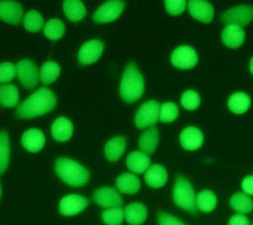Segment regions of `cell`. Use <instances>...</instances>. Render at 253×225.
Returning <instances> with one entry per match:
<instances>
[{
    "mask_svg": "<svg viewBox=\"0 0 253 225\" xmlns=\"http://www.w3.org/2000/svg\"><path fill=\"white\" fill-rule=\"evenodd\" d=\"M147 208L142 203H131L126 207L125 217L131 225H141L147 218Z\"/></svg>",
    "mask_w": 253,
    "mask_h": 225,
    "instance_id": "21",
    "label": "cell"
},
{
    "mask_svg": "<svg viewBox=\"0 0 253 225\" xmlns=\"http://www.w3.org/2000/svg\"><path fill=\"white\" fill-rule=\"evenodd\" d=\"M160 106L156 100H149L143 104L135 117V124L139 129L154 125L158 120Z\"/></svg>",
    "mask_w": 253,
    "mask_h": 225,
    "instance_id": "5",
    "label": "cell"
},
{
    "mask_svg": "<svg viewBox=\"0 0 253 225\" xmlns=\"http://www.w3.org/2000/svg\"><path fill=\"white\" fill-rule=\"evenodd\" d=\"M104 45L100 40H91L83 44L79 50L78 60L81 64L96 62L103 52Z\"/></svg>",
    "mask_w": 253,
    "mask_h": 225,
    "instance_id": "11",
    "label": "cell"
},
{
    "mask_svg": "<svg viewBox=\"0 0 253 225\" xmlns=\"http://www.w3.org/2000/svg\"><path fill=\"white\" fill-rule=\"evenodd\" d=\"M19 94L15 86L5 85L0 87V105L6 108H14L18 104Z\"/></svg>",
    "mask_w": 253,
    "mask_h": 225,
    "instance_id": "26",
    "label": "cell"
},
{
    "mask_svg": "<svg viewBox=\"0 0 253 225\" xmlns=\"http://www.w3.org/2000/svg\"><path fill=\"white\" fill-rule=\"evenodd\" d=\"M145 85L143 76L135 63L126 66L121 81V96L128 104L139 99L144 92Z\"/></svg>",
    "mask_w": 253,
    "mask_h": 225,
    "instance_id": "3",
    "label": "cell"
},
{
    "mask_svg": "<svg viewBox=\"0 0 253 225\" xmlns=\"http://www.w3.org/2000/svg\"><path fill=\"white\" fill-rule=\"evenodd\" d=\"M61 68L59 64H57L54 61H47L46 63L43 64L41 68V74L40 79L42 84L48 86L53 84L54 81L59 77Z\"/></svg>",
    "mask_w": 253,
    "mask_h": 225,
    "instance_id": "29",
    "label": "cell"
},
{
    "mask_svg": "<svg viewBox=\"0 0 253 225\" xmlns=\"http://www.w3.org/2000/svg\"><path fill=\"white\" fill-rule=\"evenodd\" d=\"M125 9V2L113 0L103 3L97 8L93 15V20L97 24H107L117 19Z\"/></svg>",
    "mask_w": 253,
    "mask_h": 225,
    "instance_id": "6",
    "label": "cell"
},
{
    "mask_svg": "<svg viewBox=\"0 0 253 225\" xmlns=\"http://www.w3.org/2000/svg\"><path fill=\"white\" fill-rule=\"evenodd\" d=\"M228 107L235 114H244L250 107V98L244 92L233 93L228 100Z\"/></svg>",
    "mask_w": 253,
    "mask_h": 225,
    "instance_id": "27",
    "label": "cell"
},
{
    "mask_svg": "<svg viewBox=\"0 0 253 225\" xmlns=\"http://www.w3.org/2000/svg\"><path fill=\"white\" fill-rule=\"evenodd\" d=\"M242 190L248 195H253V176L246 177L242 180Z\"/></svg>",
    "mask_w": 253,
    "mask_h": 225,
    "instance_id": "40",
    "label": "cell"
},
{
    "mask_svg": "<svg viewBox=\"0 0 253 225\" xmlns=\"http://www.w3.org/2000/svg\"><path fill=\"white\" fill-rule=\"evenodd\" d=\"M150 158L146 153L140 151H134L126 157V167L136 174H142L150 165Z\"/></svg>",
    "mask_w": 253,
    "mask_h": 225,
    "instance_id": "23",
    "label": "cell"
},
{
    "mask_svg": "<svg viewBox=\"0 0 253 225\" xmlns=\"http://www.w3.org/2000/svg\"><path fill=\"white\" fill-rule=\"evenodd\" d=\"M245 39L244 31L241 27L236 25H230L222 33L223 43L229 48H238L240 47Z\"/></svg>",
    "mask_w": 253,
    "mask_h": 225,
    "instance_id": "17",
    "label": "cell"
},
{
    "mask_svg": "<svg viewBox=\"0 0 253 225\" xmlns=\"http://www.w3.org/2000/svg\"><path fill=\"white\" fill-rule=\"evenodd\" d=\"M178 117V109L175 104L170 103H164L160 110V120L164 123H170L176 120Z\"/></svg>",
    "mask_w": 253,
    "mask_h": 225,
    "instance_id": "36",
    "label": "cell"
},
{
    "mask_svg": "<svg viewBox=\"0 0 253 225\" xmlns=\"http://www.w3.org/2000/svg\"><path fill=\"white\" fill-rule=\"evenodd\" d=\"M16 72V67L9 62L0 64V84L9 83L13 80Z\"/></svg>",
    "mask_w": 253,
    "mask_h": 225,
    "instance_id": "37",
    "label": "cell"
},
{
    "mask_svg": "<svg viewBox=\"0 0 253 225\" xmlns=\"http://www.w3.org/2000/svg\"><path fill=\"white\" fill-rule=\"evenodd\" d=\"M51 132L54 139L60 142H64L71 138L73 134V125L69 119L61 117L53 123Z\"/></svg>",
    "mask_w": 253,
    "mask_h": 225,
    "instance_id": "18",
    "label": "cell"
},
{
    "mask_svg": "<svg viewBox=\"0 0 253 225\" xmlns=\"http://www.w3.org/2000/svg\"><path fill=\"white\" fill-rule=\"evenodd\" d=\"M180 103H181L182 107L186 110H189V111L196 110L197 108H199L200 103H201L200 95L198 92H196L194 90H186L181 95Z\"/></svg>",
    "mask_w": 253,
    "mask_h": 225,
    "instance_id": "34",
    "label": "cell"
},
{
    "mask_svg": "<svg viewBox=\"0 0 253 225\" xmlns=\"http://www.w3.org/2000/svg\"><path fill=\"white\" fill-rule=\"evenodd\" d=\"M0 196H1V187H0Z\"/></svg>",
    "mask_w": 253,
    "mask_h": 225,
    "instance_id": "43",
    "label": "cell"
},
{
    "mask_svg": "<svg viewBox=\"0 0 253 225\" xmlns=\"http://www.w3.org/2000/svg\"><path fill=\"white\" fill-rule=\"evenodd\" d=\"M24 14L23 6L16 1H0V19L3 22L17 26L22 23Z\"/></svg>",
    "mask_w": 253,
    "mask_h": 225,
    "instance_id": "12",
    "label": "cell"
},
{
    "mask_svg": "<svg viewBox=\"0 0 253 225\" xmlns=\"http://www.w3.org/2000/svg\"><path fill=\"white\" fill-rule=\"evenodd\" d=\"M250 71H251V73L253 74V58H252L251 61H250Z\"/></svg>",
    "mask_w": 253,
    "mask_h": 225,
    "instance_id": "42",
    "label": "cell"
},
{
    "mask_svg": "<svg viewBox=\"0 0 253 225\" xmlns=\"http://www.w3.org/2000/svg\"><path fill=\"white\" fill-rule=\"evenodd\" d=\"M126 140L125 137H115L104 146V154L110 161H117L126 150Z\"/></svg>",
    "mask_w": 253,
    "mask_h": 225,
    "instance_id": "22",
    "label": "cell"
},
{
    "mask_svg": "<svg viewBox=\"0 0 253 225\" xmlns=\"http://www.w3.org/2000/svg\"><path fill=\"white\" fill-rule=\"evenodd\" d=\"M93 201L103 208H120L123 204L122 196L111 187L97 189L93 193Z\"/></svg>",
    "mask_w": 253,
    "mask_h": 225,
    "instance_id": "10",
    "label": "cell"
},
{
    "mask_svg": "<svg viewBox=\"0 0 253 225\" xmlns=\"http://www.w3.org/2000/svg\"><path fill=\"white\" fill-rule=\"evenodd\" d=\"M88 201L79 195H67L59 204V212L63 216H74L86 208Z\"/></svg>",
    "mask_w": 253,
    "mask_h": 225,
    "instance_id": "9",
    "label": "cell"
},
{
    "mask_svg": "<svg viewBox=\"0 0 253 225\" xmlns=\"http://www.w3.org/2000/svg\"><path fill=\"white\" fill-rule=\"evenodd\" d=\"M230 205L234 210L241 213H249L253 210V201L243 193H237L232 196Z\"/></svg>",
    "mask_w": 253,
    "mask_h": 225,
    "instance_id": "30",
    "label": "cell"
},
{
    "mask_svg": "<svg viewBox=\"0 0 253 225\" xmlns=\"http://www.w3.org/2000/svg\"><path fill=\"white\" fill-rule=\"evenodd\" d=\"M102 220L107 225H120L124 220V211L122 208H112L103 211Z\"/></svg>",
    "mask_w": 253,
    "mask_h": 225,
    "instance_id": "35",
    "label": "cell"
},
{
    "mask_svg": "<svg viewBox=\"0 0 253 225\" xmlns=\"http://www.w3.org/2000/svg\"><path fill=\"white\" fill-rule=\"evenodd\" d=\"M64 12L68 19L79 22L86 15V8L79 0H67L64 1Z\"/></svg>",
    "mask_w": 253,
    "mask_h": 225,
    "instance_id": "25",
    "label": "cell"
},
{
    "mask_svg": "<svg viewBox=\"0 0 253 225\" xmlns=\"http://www.w3.org/2000/svg\"><path fill=\"white\" fill-rule=\"evenodd\" d=\"M159 132L156 128L146 130L139 139V147L145 153H153L158 145Z\"/></svg>",
    "mask_w": 253,
    "mask_h": 225,
    "instance_id": "24",
    "label": "cell"
},
{
    "mask_svg": "<svg viewBox=\"0 0 253 225\" xmlns=\"http://www.w3.org/2000/svg\"><path fill=\"white\" fill-rule=\"evenodd\" d=\"M188 10L193 17L205 24L212 22L214 17V8L208 1H189Z\"/></svg>",
    "mask_w": 253,
    "mask_h": 225,
    "instance_id": "14",
    "label": "cell"
},
{
    "mask_svg": "<svg viewBox=\"0 0 253 225\" xmlns=\"http://www.w3.org/2000/svg\"><path fill=\"white\" fill-rule=\"evenodd\" d=\"M16 72L18 79L24 87L29 90L34 89L38 85L39 70L37 65L31 60H20L16 64Z\"/></svg>",
    "mask_w": 253,
    "mask_h": 225,
    "instance_id": "7",
    "label": "cell"
},
{
    "mask_svg": "<svg viewBox=\"0 0 253 225\" xmlns=\"http://www.w3.org/2000/svg\"><path fill=\"white\" fill-rule=\"evenodd\" d=\"M173 200L176 205L186 211L195 212L197 210L195 191L186 179L178 177L173 189Z\"/></svg>",
    "mask_w": 253,
    "mask_h": 225,
    "instance_id": "4",
    "label": "cell"
},
{
    "mask_svg": "<svg viewBox=\"0 0 253 225\" xmlns=\"http://www.w3.org/2000/svg\"><path fill=\"white\" fill-rule=\"evenodd\" d=\"M167 172L160 165L150 167L145 175V181L151 188H161L167 181Z\"/></svg>",
    "mask_w": 253,
    "mask_h": 225,
    "instance_id": "19",
    "label": "cell"
},
{
    "mask_svg": "<svg viewBox=\"0 0 253 225\" xmlns=\"http://www.w3.org/2000/svg\"><path fill=\"white\" fill-rule=\"evenodd\" d=\"M197 205L203 212L213 211L217 205V197L211 191H202L197 197Z\"/></svg>",
    "mask_w": 253,
    "mask_h": 225,
    "instance_id": "31",
    "label": "cell"
},
{
    "mask_svg": "<svg viewBox=\"0 0 253 225\" xmlns=\"http://www.w3.org/2000/svg\"><path fill=\"white\" fill-rule=\"evenodd\" d=\"M65 33V26L61 20L53 18L50 19L46 24L44 28V34L45 36L53 41H57L64 36Z\"/></svg>",
    "mask_w": 253,
    "mask_h": 225,
    "instance_id": "32",
    "label": "cell"
},
{
    "mask_svg": "<svg viewBox=\"0 0 253 225\" xmlns=\"http://www.w3.org/2000/svg\"><path fill=\"white\" fill-rule=\"evenodd\" d=\"M43 25H44V18L38 11H35V10L29 11L24 17V26L29 32L38 33L43 29Z\"/></svg>",
    "mask_w": 253,
    "mask_h": 225,
    "instance_id": "33",
    "label": "cell"
},
{
    "mask_svg": "<svg viewBox=\"0 0 253 225\" xmlns=\"http://www.w3.org/2000/svg\"><path fill=\"white\" fill-rule=\"evenodd\" d=\"M55 168L57 176L72 187H83L89 180V172L80 163L70 158H58Z\"/></svg>",
    "mask_w": 253,
    "mask_h": 225,
    "instance_id": "2",
    "label": "cell"
},
{
    "mask_svg": "<svg viewBox=\"0 0 253 225\" xmlns=\"http://www.w3.org/2000/svg\"><path fill=\"white\" fill-rule=\"evenodd\" d=\"M57 104V98L53 91L48 89H40L35 91L15 111L19 119H31L53 111Z\"/></svg>",
    "mask_w": 253,
    "mask_h": 225,
    "instance_id": "1",
    "label": "cell"
},
{
    "mask_svg": "<svg viewBox=\"0 0 253 225\" xmlns=\"http://www.w3.org/2000/svg\"><path fill=\"white\" fill-rule=\"evenodd\" d=\"M45 135L41 130L30 129L26 131L22 138L23 146L30 152H39L45 146Z\"/></svg>",
    "mask_w": 253,
    "mask_h": 225,
    "instance_id": "15",
    "label": "cell"
},
{
    "mask_svg": "<svg viewBox=\"0 0 253 225\" xmlns=\"http://www.w3.org/2000/svg\"><path fill=\"white\" fill-rule=\"evenodd\" d=\"M171 62L179 69H192L198 63V54L192 47L180 46L171 54Z\"/></svg>",
    "mask_w": 253,
    "mask_h": 225,
    "instance_id": "8",
    "label": "cell"
},
{
    "mask_svg": "<svg viewBox=\"0 0 253 225\" xmlns=\"http://www.w3.org/2000/svg\"><path fill=\"white\" fill-rule=\"evenodd\" d=\"M253 18V7L239 6L228 10L223 15L225 23H233L236 26H245L250 23Z\"/></svg>",
    "mask_w": 253,
    "mask_h": 225,
    "instance_id": "13",
    "label": "cell"
},
{
    "mask_svg": "<svg viewBox=\"0 0 253 225\" xmlns=\"http://www.w3.org/2000/svg\"><path fill=\"white\" fill-rule=\"evenodd\" d=\"M10 159L9 136L6 131H0V175H2L8 168Z\"/></svg>",
    "mask_w": 253,
    "mask_h": 225,
    "instance_id": "28",
    "label": "cell"
},
{
    "mask_svg": "<svg viewBox=\"0 0 253 225\" xmlns=\"http://www.w3.org/2000/svg\"><path fill=\"white\" fill-rule=\"evenodd\" d=\"M158 222H159V225H184L176 217L168 213H159Z\"/></svg>",
    "mask_w": 253,
    "mask_h": 225,
    "instance_id": "39",
    "label": "cell"
},
{
    "mask_svg": "<svg viewBox=\"0 0 253 225\" xmlns=\"http://www.w3.org/2000/svg\"><path fill=\"white\" fill-rule=\"evenodd\" d=\"M204 135L196 127H187L180 134L181 146L186 150H196L203 144Z\"/></svg>",
    "mask_w": 253,
    "mask_h": 225,
    "instance_id": "16",
    "label": "cell"
},
{
    "mask_svg": "<svg viewBox=\"0 0 253 225\" xmlns=\"http://www.w3.org/2000/svg\"><path fill=\"white\" fill-rule=\"evenodd\" d=\"M165 8L168 11V13L171 15H179L181 14L186 6V2L184 0H180V1H165Z\"/></svg>",
    "mask_w": 253,
    "mask_h": 225,
    "instance_id": "38",
    "label": "cell"
},
{
    "mask_svg": "<svg viewBox=\"0 0 253 225\" xmlns=\"http://www.w3.org/2000/svg\"><path fill=\"white\" fill-rule=\"evenodd\" d=\"M141 187V181L138 177L132 174H123L117 179V188L121 193L133 195L136 194Z\"/></svg>",
    "mask_w": 253,
    "mask_h": 225,
    "instance_id": "20",
    "label": "cell"
},
{
    "mask_svg": "<svg viewBox=\"0 0 253 225\" xmlns=\"http://www.w3.org/2000/svg\"><path fill=\"white\" fill-rule=\"evenodd\" d=\"M229 225H249V220L243 215H233L229 221Z\"/></svg>",
    "mask_w": 253,
    "mask_h": 225,
    "instance_id": "41",
    "label": "cell"
}]
</instances>
